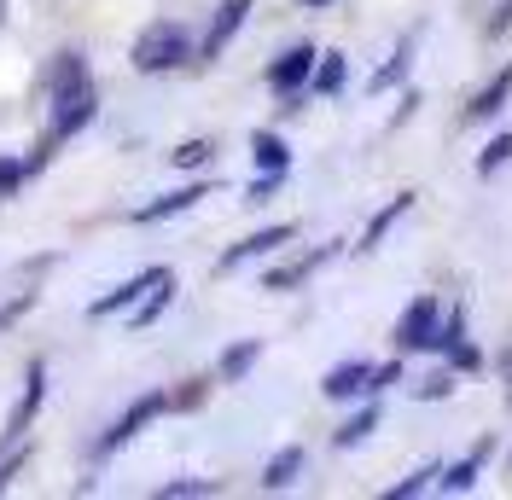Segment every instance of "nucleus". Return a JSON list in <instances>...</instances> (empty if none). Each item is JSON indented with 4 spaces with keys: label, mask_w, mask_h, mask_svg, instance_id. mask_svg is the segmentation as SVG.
Segmentation results:
<instances>
[{
    "label": "nucleus",
    "mask_w": 512,
    "mask_h": 500,
    "mask_svg": "<svg viewBox=\"0 0 512 500\" xmlns=\"http://www.w3.org/2000/svg\"><path fill=\"white\" fill-rule=\"evenodd\" d=\"M47 94H53V123H47V140H70V134H82V128L94 123L99 94H94V76H88V64L76 59V53H59Z\"/></svg>",
    "instance_id": "f257e3e1"
},
{
    "label": "nucleus",
    "mask_w": 512,
    "mask_h": 500,
    "mask_svg": "<svg viewBox=\"0 0 512 500\" xmlns=\"http://www.w3.org/2000/svg\"><path fill=\"white\" fill-rule=\"evenodd\" d=\"M192 59V41L181 24H169V18H158V24H146L140 30V41H134V70H146V76H163V70H175V64Z\"/></svg>",
    "instance_id": "f03ea898"
},
{
    "label": "nucleus",
    "mask_w": 512,
    "mask_h": 500,
    "mask_svg": "<svg viewBox=\"0 0 512 500\" xmlns=\"http://www.w3.org/2000/svg\"><path fill=\"white\" fill-rule=\"evenodd\" d=\"M437 332H443V303L437 297H414L402 320H396V349L402 355H419V349H437Z\"/></svg>",
    "instance_id": "7ed1b4c3"
},
{
    "label": "nucleus",
    "mask_w": 512,
    "mask_h": 500,
    "mask_svg": "<svg viewBox=\"0 0 512 500\" xmlns=\"http://www.w3.org/2000/svg\"><path fill=\"white\" fill-rule=\"evenodd\" d=\"M163 407H169V396H140V402L128 407L123 419H117V425H111V431L99 437V454H117V448H123L128 437H140V425H152V419H158Z\"/></svg>",
    "instance_id": "20e7f679"
},
{
    "label": "nucleus",
    "mask_w": 512,
    "mask_h": 500,
    "mask_svg": "<svg viewBox=\"0 0 512 500\" xmlns=\"http://www.w3.org/2000/svg\"><path fill=\"white\" fill-rule=\"evenodd\" d=\"M315 59H320L315 47H291V53H280V59L268 64V82H274L280 94H297V88L315 76Z\"/></svg>",
    "instance_id": "39448f33"
},
{
    "label": "nucleus",
    "mask_w": 512,
    "mask_h": 500,
    "mask_svg": "<svg viewBox=\"0 0 512 500\" xmlns=\"http://www.w3.org/2000/svg\"><path fill=\"white\" fill-rule=\"evenodd\" d=\"M291 239H297V227H262V233H251V239H239V245L227 250L222 256V274H233V268H239V262H251V256H268V250H280V245H291Z\"/></svg>",
    "instance_id": "423d86ee"
},
{
    "label": "nucleus",
    "mask_w": 512,
    "mask_h": 500,
    "mask_svg": "<svg viewBox=\"0 0 512 500\" xmlns=\"http://www.w3.org/2000/svg\"><path fill=\"white\" fill-rule=\"evenodd\" d=\"M163 274H169V268H146V274H134V280L128 285H117V291H111V297H99L94 309V320H105V314H117V309H134V303H140V297H146V291H152V285L163 280Z\"/></svg>",
    "instance_id": "0eeeda50"
},
{
    "label": "nucleus",
    "mask_w": 512,
    "mask_h": 500,
    "mask_svg": "<svg viewBox=\"0 0 512 500\" xmlns=\"http://www.w3.org/2000/svg\"><path fill=\"white\" fill-rule=\"evenodd\" d=\"M245 12H251V0H222V12H216V24H210V35H204V47H198V59H216L227 41H233V30L245 24Z\"/></svg>",
    "instance_id": "6e6552de"
},
{
    "label": "nucleus",
    "mask_w": 512,
    "mask_h": 500,
    "mask_svg": "<svg viewBox=\"0 0 512 500\" xmlns=\"http://www.w3.org/2000/svg\"><path fill=\"white\" fill-rule=\"evenodd\" d=\"M320 390H326L332 402H350V396H361V390H373V367H367V361H344V367L326 373Z\"/></svg>",
    "instance_id": "1a4fd4ad"
},
{
    "label": "nucleus",
    "mask_w": 512,
    "mask_h": 500,
    "mask_svg": "<svg viewBox=\"0 0 512 500\" xmlns=\"http://www.w3.org/2000/svg\"><path fill=\"white\" fill-rule=\"evenodd\" d=\"M507 94H512V64H507V70H495V76L483 82V94L466 105V123H489V117L507 105Z\"/></svg>",
    "instance_id": "9d476101"
},
{
    "label": "nucleus",
    "mask_w": 512,
    "mask_h": 500,
    "mask_svg": "<svg viewBox=\"0 0 512 500\" xmlns=\"http://www.w3.org/2000/svg\"><path fill=\"white\" fill-rule=\"evenodd\" d=\"M198 198H210V187H204V181H198V187L169 192V198H158V204H140V210H134V221H163V216H181V210H192Z\"/></svg>",
    "instance_id": "9b49d317"
},
{
    "label": "nucleus",
    "mask_w": 512,
    "mask_h": 500,
    "mask_svg": "<svg viewBox=\"0 0 512 500\" xmlns=\"http://www.w3.org/2000/svg\"><path fill=\"white\" fill-rule=\"evenodd\" d=\"M408 210H414V192H396V198L384 204L379 216L367 221V233H361V250H379V239H384V233H390V227H396L402 216H408Z\"/></svg>",
    "instance_id": "f8f14e48"
},
{
    "label": "nucleus",
    "mask_w": 512,
    "mask_h": 500,
    "mask_svg": "<svg viewBox=\"0 0 512 500\" xmlns=\"http://www.w3.org/2000/svg\"><path fill=\"white\" fill-rule=\"evenodd\" d=\"M483 454H489V442H478V448H472V460L437 471V489H443V495H466V489L478 483V471H483Z\"/></svg>",
    "instance_id": "ddd939ff"
},
{
    "label": "nucleus",
    "mask_w": 512,
    "mask_h": 500,
    "mask_svg": "<svg viewBox=\"0 0 512 500\" xmlns=\"http://www.w3.org/2000/svg\"><path fill=\"white\" fill-rule=\"evenodd\" d=\"M41 396H47V373H41V367H30V384H24V402L12 407V419H6V437H24V425H30V413L41 407Z\"/></svg>",
    "instance_id": "4468645a"
},
{
    "label": "nucleus",
    "mask_w": 512,
    "mask_h": 500,
    "mask_svg": "<svg viewBox=\"0 0 512 500\" xmlns=\"http://www.w3.org/2000/svg\"><path fill=\"white\" fill-rule=\"evenodd\" d=\"M251 152H256V169H262V175H286V169H291V152H286V140H280V134H256Z\"/></svg>",
    "instance_id": "2eb2a0df"
},
{
    "label": "nucleus",
    "mask_w": 512,
    "mask_h": 500,
    "mask_svg": "<svg viewBox=\"0 0 512 500\" xmlns=\"http://www.w3.org/2000/svg\"><path fill=\"white\" fill-rule=\"evenodd\" d=\"M326 256H332V245H326V250H309V256H303V262H291V268H274V274H268L262 285H268V291H291L297 280H309V274H315Z\"/></svg>",
    "instance_id": "dca6fc26"
},
{
    "label": "nucleus",
    "mask_w": 512,
    "mask_h": 500,
    "mask_svg": "<svg viewBox=\"0 0 512 500\" xmlns=\"http://www.w3.org/2000/svg\"><path fill=\"white\" fill-rule=\"evenodd\" d=\"M297 471H303V448H280V454L268 460V471H262V489H286Z\"/></svg>",
    "instance_id": "f3484780"
},
{
    "label": "nucleus",
    "mask_w": 512,
    "mask_h": 500,
    "mask_svg": "<svg viewBox=\"0 0 512 500\" xmlns=\"http://www.w3.org/2000/svg\"><path fill=\"white\" fill-rule=\"evenodd\" d=\"M408 59H414V41H402V47L390 53V64H384V70H373V82H367V88H373V94H384V88H396V82L408 76Z\"/></svg>",
    "instance_id": "a211bd4d"
},
{
    "label": "nucleus",
    "mask_w": 512,
    "mask_h": 500,
    "mask_svg": "<svg viewBox=\"0 0 512 500\" xmlns=\"http://www.w3.org/2000/svg\"><path fill=\"white\" fill-rule=\"evenodd\" d=\"M169 297H175V274H163V280L152 285V297H140V309H134V326H152V320L169 309Z\"/></svg>",
    "instance_id": "6ab92c4d"
},
{
    "label": "nucleus",
    "mask_w": 512,
    "mask_h": 500,
    "mask_svg": "<svg viewBox=\"0 0 512 500\" xmlns=\"http://www.w3.org/2000/svg\"><path fill=\"white\" fill-rule=\"evenodd\" d=\"M344 76H350L344 53H320V59H315V88H320V94H338V88H344Z\"/></svg>",
    "instance_id": "aec40b11"
},
{
    "label": "nucleus",
    "mask_w": 512,
    "mask_h": 500,
    "mask_svg": "<svg viewBox=\"0 0 512 500\" xmlns=\"http://www.w3.org/2000/svg\"><path fill=\"white\" fill-rule=\"evenodd\" d=\"M373 425H379V407H361V413H355V419H350V425H344V431H338L332 442H338V448H355V442L367 437Z\"/></svg>",
    "instance_id": "412c9836"
},
{
    "label": "nucleus",
    "mask_w": 512,
    "mask_h": 500,
    "mask_svg": "<svg viewBox=\"0 0 512 500\" xmlns=\"http://www.w3.org/2000/svg\"><path fill=\"white\" fill-rule=\"evenodd\" d=\"M501 163H512V134H495V140L483 146V157H478V175H495Z\"/></svg>",
    "instance_id": "4be33fe9"
},
{
    "label": "nucleus",
    "mask_w": 512,
    "mask_h": 500,
    "mask_svg": "<svg viewBox=\"0 0 512 500\" xmlns=\"http://www.w3.org/2000/svg\"><path fill=\"white\" fill-rule=\"evenodd\" d=\"M256 355H262V344H239V349H227V355H222V378H245V373H251Z\"/></svg>",
    "instance_id": "5701e85b"
},
{
    "label": "nucleus",
    "mask_w": 512,
    "mask_h": 500,
    "mask_svg": "<svg viewBox=\"0 0 512 500\" xmlns=\"http://www.w3.org/2000/svg\"><path fill=\"white\" fill-rule=\"evenodd\" d=\"M443 466H419V471H408L396 489H390V500H408V495H419V489H431V477H437Z\"/></svg>",
    "instance_id": "b1692460"
},
{
    "label": "nucleus",
    "mask_w": 512,
    "mask_h": 500,
    "mask_svg": "<svg viewBox=\"0 0 512 500\" xmlns=\"http://www.w3.org/2000/svg\"><path fill=\"white\" fill-rule=\"evenodd\" d=\"M448 390H454V373H431V378H419V384H414L419 402H443Z\"/></svg>",
    "instance_id": "393cba45"
},
{
    "label": "nucleus",
    "mask_w": 512,
    "mask_h": 500,
    "mask_svg": "<svg viewBox=\"0 0 512 500\" xmlns=\"http://www.w3.org/2000/svg\"><path fill=\"white\" fill-rule=\"evenodd\" d=\"M187 495H216V483H163V500H187Z\"/></svg>",
    "instance_id": "a878e982"
},
{
    "label": "nucleus",
    "mask_w": 512,
    "mask_h": 500,
    "mask_svg": "<svg viewBox=\"0 0 512 500\" xmlns=\"http://www.w3.org/2000/svg\"><path fill=\"white\" fill-rule=\"evenodd\" d=\"M204 157H210V140H187V146L175 152V163H181V169H192V163H204Z\"/></svg>",
    "instance_id": "bb28decb"
},
{
    "label": "nucleus",
    "mask_w": 512,
    "mask_h": 500,
    "mask_svg": "<svg viewBox=\"0 0 512 500\" xmlns=\"http://www.w3.org/2000/svg\"><path fill=\"white\" fill-rule=\"evenodd\" d=\"M18 466H24V442L6 437V454H0V483H6V471H18Z\"/></svg>",
    "instance_id": "cd10ccee"
},
{
    "label": "nucleus",
    "mask_w": 512,
    "mask_h": 500,
    "mask_svg": "<svg viewBox=\"0 0 512 500\" xmlns=\"http://www.w3.org/2000/svg\"><path fill=\"white\" fill-rule=\"evenodd\" d=\"M489 30H495V35L512 30V0H501V12H495V24H489Z\"/></svg>",
    "instance_id": "c85d7f7f"
},
{
    "label": "nucleus",
    "mask_w": 512,
    "mask_h": 500,
    "mask_svg": "<svg viewBox=\"0 0 512 500\" xmlns=\"http://www.w3.org/2000/svg\"><path fill=\"white\" fill-rule=\"evenodd\" d=\"M501 373H507V384H512V349H507V355H501Z\"/></svg>",
    "instance_id": "c756f323"
},
{
    "label": "nucleus",
    "mask_w": 512,
    "mask_h": 500,
    "mask_svg": "<svg viewBox=\"0 0 512 500\" xmlns=\"http://www.w3.org/2000/svg\"><path fill=\"white\" fill-rule=\"evenodd\" d=\"M303 6H326V0H303Z\"/></svg>",
    "instance_id": "7c9ffc66"
}]
</instances>
